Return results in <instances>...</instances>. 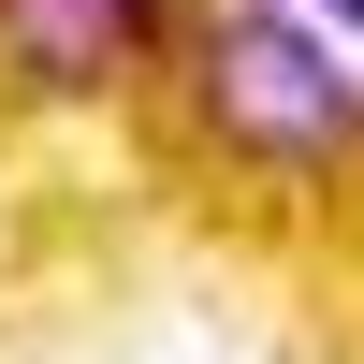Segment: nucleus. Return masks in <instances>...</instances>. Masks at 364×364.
Returning a JSON list of instances; mask_svg holds the SVG:
<instances>
[{"label":"nucleus","mask_w":364,"mask_h":364,"mask_svg":"<svg viewBox=\"0 0 364 364\" xmlns=\"http://www.w3.org/2000/svg\"><path fill=\"white\" fill-rule=\"evenodd\" d=\"M190 102L233 161H277V175H321L364 146V87L336 73L321 29H291L277 0H233V15L190 29Z\"/></svg>","instance_id":"obj_1"},{"label":"nucleus","mask_w":364,"mask_h":364,"mask_svg":"<svg viewBox=\"0 0 364 364\" xmlns=\"http://www.w3.org/2000/svg\"><path fill=\"white\" fill-rule=\"evenodd\" d=\"M146 44H161V0H0V58L15 87H132Z\"/></svg>","instance_id":"obj_2"},{"label":"nucleus","mask_w":364,"mask_h":364,"mask_svg":"<svg viewBox=\"0 0 364 364\" xmlns=\"http://www.w3.org/2000/svg\"><path fill=\"white\" fill-rule=\"evenodd\" d=\"M321 15H350V29H364V0H321Z\"/></svg>","instance_id":"obj_3"}]
</instances>
